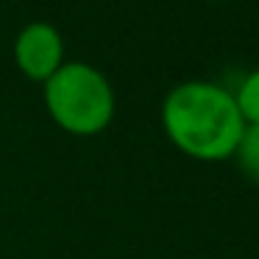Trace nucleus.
<instances>
[{
	"instance_id": "1",
	"label": "nucleus",
	"mask_w": 259,
	"mask_h": 259,
	"mask_svg": "<svg viewBox=\"0 0 259 259\" xmlns=\"http://www.w3.org/2000/svg\"><path fill=\"white\" fill-rule=\"evenodd\" d=\"M162 125L181 153L201 162L234 156L245 131L234 92L212 81H184L162 103Z\"/></svg>"
},
{
	"instance_id": "2",
	"label": "nucleus",
	"mask_w": 259,
	"mask_h": 259,
	"mask_svg": "<svg viewBox=\"0 0 259 259\" xmlns=\"http://www.w3.org/2000/svg\"><path fill=\"white\" fill-rule=\"evenodd\" d=\"M45 109L59 128L75 137L101 134L114 117V90L98 67L64 62L45 81Z\"/></svg>"
},
{
	"instance_id": "3",
	"label": "nucleus",
	"mask_w": 259,
	"mask_h": 259,
	"mask_svg": "<svg viewBox=\"0 0 259 259\" xmlns=\"http://www.w3.org/2000/svg\"><path fill=\"white\" fill-rule=\"evenodd\" d=\"M14 62L28 81L45 84L64 64V42L56 25L28 23L14 39Z\"/></svg>"
},
{
	"instance_id": "4",
	"label": "nucleus",
	"mask_w": 259,
	"mask_h": 259,
	"mask_svg": "<svg viewBox=\"0 0 259 259\" xmlns=\"http://www.w3.org/2000/svg\"><path fill=\"white\" fill-rule=\"evenodd\" d=\"M234 159L242 173L253 184H259V125H245V131L240 137V145L234 151Z\"/></svg>"
},
{
	"instance_id": "5",
	"label": "nucleus",
	"mask_w": 259,
	"mask_h": 259,
	"mask_svg": "<svg viewBox=\"0 0 259 259\" xmlns=\"http://www.w3.org/2000/svg\"><path fill=\"white\" fill-rule=\"evenodd\" d=\"M237 109H240L245 125H259V67L251 70L245 78L240 81L234 92Z\"/></svg>"
}]
</instances>
